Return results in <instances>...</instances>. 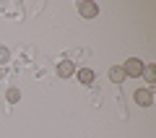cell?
<instances>
[{"mask_svg":"<svg viewBox=\"0 0 156 138\" xmlns=\"http://www.w3.org/2000/svg\"><path fill=\"white\" fill-rule=\"evenodd\" d=\"M143 65H146V63L140 60V57H130V60H125L122 71H125V76H128V78H138L140 73H143Z\"/></svg>","mask_w":156,"mask_h":138,"instance_id":"6da1fadb","label":"cell"},{"mask_svg":"<svg viewBox=\"0 0 156 138\" xmlns=\"http://www.w3.org/2000/svg\"><path fill=\"white\" fill-rule=\"evenodd\" d=\"M78 13H81V18H96L99 16V5L94 0H81L78 3Z\"/></svg>","mask_w":156,"mask_h":138,"instance_id":"7a4b0ae2","label":"cell"},{"mask_svg":"<svg viewBox=\"0 0 156 138\" xmlns=\"http://www.w3.org/2000/svg\"><path fill=\"white\" fill-rule=\"evenodd\" d=\"M133 99H135L138 107H151L154 104V91H151V89H135Z\"/></svg>","mask_w":156,"mask_h":138,"instance_id":"3957f363","label":"cell"},{"mask_svg":"<svg viewBox=\"0 0 156 138\" xmlns=\"http://www.w3.org/2000/svg\"><path fill=\"white\" fill-rule=\"evenodd\" d=\"M76 71H78V68H76V63H70V60L57 63V76H60V78H70Z\"/></svg>","mask_w":156,"mask_h":138,"instance_id":"277c9868","label":"cell"},{"mask_svg":"<svg viewBox=\"0 0 156 138\" xmlns=\"http://www.w3.org/2000/svg\"><path fill=\"white\" fill-rule=\"evenodd\" d=\"M76 78H78V83L91 86V83H94V71H91V68H78V71H76Z\"/></svg>","mask_w":156,"mask_h":138,"instance_id":"5b68a950","label":"cell"},{"mask_svg":"<svg viewBox=\"0 0 156 138\" xmlns=\"http://www.w3.org/2000/svg\"><path fill=\"white\" fill-rule=\"evenodd\" d=\"M125 78H128V76H125L122 65H112V68H109V81H112V83H122Z\"/></svg>","mask_w":156,"mask_h":138,"instance_id":"8992f818","label":"cell"},{"mask_svg":"<svg viewBox=\"0 0 156 138\" xmlns=\"http://www.w3.org/2000/svg\"><path fill=\"white\" fill-rule=\"evenodd\" d=\"M140 76L146 78V83H154V81H156V65H154V63H146Z\"/></svg>","mask_w":156,"mask_h":138,"instance_id":"52a82bcc","label":"cell"},{"mask_svg":"<svg viewBox=\"0 0 156 138\" xmlns=\"http://www.w3.org/2000/svg\"><path fill=\"white\" fill-rule=\"evenodd\" d=\"M5 99L11 102V104H18V102H21V91H18L16 86H11V89L5 91Z\"/></svg>","mask_w":156,"mask_h":138,"instance_id":"ba28073f","label":"cell"},{"mask_svg":"<svg viewBox=\"0 0 156 138\" xmlns=\"http://www.w3.org/2000/svg\"><path fill=\"white\" fill-rule=\"evenodd\" d=\"M8 60H11V50L8 47H0V65H5Z\"/></svg>","mask_w":156,"mask_h":138,"instance_id":"9c48e42d","label":"cell"}]
</instances>
